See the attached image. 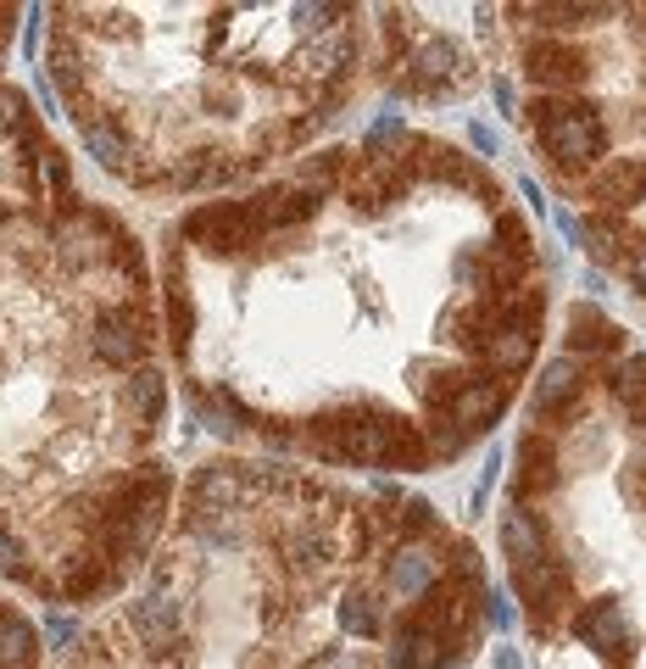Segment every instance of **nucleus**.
Here are the masks:
<instances>
[{"mask_svg": "<svg viewBox=\"0 0 646 669\" xmlns=\"http://www.w3.org/2000/svg\"><path fill=\"white\" fill-rule=\"evenodd\" d=\"M145 285L140 240L78 196L0 257V585L40 603L112 597L167 525Z\"/></svg>", "mask_w": 646, "mask_h": 669, "instance_id": "f257e3e1", "label": "nucleus"}, {"mask_svg": "<svg viewBox=\"0 0 646 669\" xmlns=\"http://www.w3.org/2000/svg\"><path fill=\"white\" fill-rule=\"evenodd\" d=\"M340 18L51 7L45 78L101 174L134 190H218L329 118L351 67Z\"/></svg>", "mask_w": 646, "mask_h": 669, "instance_id": "f03ea898", "label": "nucleus"}, {"mask_svg": "<svg viewBox=\"0 0 646 669\" xmlns=\"http://www.w3.org/2000/svg\"><path fill=\"white\" fill-rule=\"evenodd\" d=\"M18 7H0V257L34 234L67 190V162L51 145L29 90L7 73L12 40H18Z\"/></svg>", "mask_w": 646, "mask_h": 669, "instance_id": "7ed1b4c3", "label": "nucleus"}, {"mask_svg": "<svg viewBox=\"0 0 646 669\" xmlns=\"http://www.w3.org/2000/svg\"><path fill=\"white\" fill-rule=\"evenodd\" d=\"M535 112V129H540V145L551 162L563 167H585L607 151V129L596 118V107H569V101H540L529 107Z\"/></svg>", "mask_w": 646, "mask_h": 669, "instance_id": "20e7f679", "label": "nucleus"}, {"mask_svg": "<svg viewBox=\"0 0 646 669\" xmlns=\"http://www.w3.org/2000/svg\"><path fill=\"white\" fill-rule=\"evenodd\" d=\"M40 663H45L40 625L7 597V585H0V669H40Z\"/></svg>", "mask_w": 646, "mask_h": 669, "instance_id": "39448f33", "label": "nucleus"}, {"mask_svg": "<svg viewBox=\"0 0 646 669\" xmlns=\"http://www.w3.org/2000/svg\"><path fill=\"white\" fill-rule=\"evenodd\" d=\"M507 407V380H457L446 391V413L457 430H480Z\"/></svg>", "mask_w": 646, "mask_h": 669, "instance_id": "423d86ee", "label": "nucleus"}, {"mask_svg": "<svg viewBox=\"0 0 646 669\" xmlns=\"http://www.w3.org/2000/svg\"><path fill=\"white\" fill-rule=\"evenodd\" d=\"M524 67L535 84H551V90H563V84H580L585 78V56L574 45H558V40H540L524 51Z\"/></svg>", "mask_w": 646, "mask_h": 669, "instance_id": "0eeeda50", "label": "nucleus"}, {"mask_svg": "<svg viewBox=\"0 0 646 669\" xmlns=\"http://www.w3.org/2000/svg\"><path fill=\"white\" fill-rule=\"evenodd\" d=\"M574 630H580V641L585 647H596V652H624L629 647V625H624V608H618V597H602V603H591L580 619H574Z\"/></svg>", "mask_w": 646, "mask_h": 669, "instance_id": "6e6552de", "label": "nucleus"}, {"mask_svg": "<svg viewBox=\"0 0 646 669\" xmlns=\"http://www.w3.org/2000/svg\"><path fill=\"white\" fill-rule=\"evenodd\" d=\"M440 647H446V636L429 630V625L413 614V619L402 625L396 647H391V669H440Z\"/></svg>", "mask_w": 646, "mask_h": 669, "instance_id": "1a4fd4ad", "label": "nucleus"}, {"mask_svg": "<svg viewBox=\"0 0 646 669\" xmlns=\"http://www.w3.org/2000/svg\"><path fill=\"white\" fill-rule=\"evenodd\" d=\"M518 592L535 603V614H551V608H558L563 603V592H569V580H563V569L558 563H551V558H540V563H524L518 574Z\"/></svg>", "mask_w": 646, "mask_h": 669, "instance_id": "9d476101", "label": "nucleus"}, {"mask_svg": "<svg viewBox=\"0 0 646 669\" xmlns=\"http://www.w3.org/2000/svg\"><path fill=\"white\" fill-rule=\"evenodd\" d=\"M596 201H607V207H635V201H646V162H635V156L613 162L607 174L596 179Z\"/></svg>", "mask_w": 646, "mask_h": 669, "instance_id": "9b49d317", "label": "nucleus"}, {"mask_svg": "<svg viewBox=\"0 0 646 669\" xmlns=\"http://www.w3.org/2000/svg\"><path fill=\"white\" fill-rule=\"evenodd\" d=\"M613 341H618V329L607 323L602 307L580 301V307L569 312V352H607Z\"/></svg>", "mask_w": 646, "mask_h": 669, "instance_id": "f8f14e48", "label": "nucleus"}, {"mask_svg": "<svg viewBox=\"0 0 646 669\" xmlns=\"http://www.w3.org/2000/svg\"><path fill=\"white\" fill-rule=\"evenodd\" d=\"M518 463H524V474H518V491H524V496H535V491H546V485H558V452H551L546 436H524Z\"/></svg>", "mask_w": 646, "mask_h": 669, "instance_id": "ddd939ff", "label": "nucleus"}, {"mask_svg": "<svg viewBox=\"0 0 646 669\" xmlns=\"http://www.w3.org/2000/svg\"><path fill=\"white\" fill-rule=\"evenodd\" d=\"M502 547H507L513 569H524V563H540V558H546V536H540V525H535L524 508H513V514L502 519Z\"/></svg>", "mask_w": 646, "mask_h": 669, "instance_id": "4468645a", "label": "nucleus"}, {"mask_svg": "<svg viewBox=\"0 0 646 669\" xmlns=\"http://www.w3.org/2000/svg\"><path fill=\"white\" fill-rule=\"evenodd\" d=\"M580 391V369L563 358V363H551L546 374H540V385H535V396H529V407L535 413H551V407H558V402H569Z\"/></svg>", "mask_w": 646, "mask_h": 669, "instance_id": "2eb2a0df", "label": "nucleus"}, {"mask_svg": "<svg viewBox=\"0 0 646 669\" xmlns=\"http://www.w3.org/2000/svg\"><path fill=\"white\" fill-rule=\"evenodd\" d=\"M457 67H463V51H457V40H429L424 51H418V62H413V73H418V84H446V78H457Z\"/></svg>", "mask_w": 646, "mask_h": 669, "instance_id": "dca6fc26", "label": "nucleus"}, {"mask_svg": "<svg viewBox=\"0 0 646 669\" xmlns=\"http://www.w3.org/2000/svg\"><path fill=\"white\" fill-rule=\"evenodd\" d=\"M335 614H340V630H351V636H380V603L368 592H346Z\"/></svg>", "mask_w": 646, "mask_h": 669, "instance_id": "f3484780", "label": "nucleus"}, {"mask_svg": "<svg viewBox=\"0 0 646 669\" xmlns=\"http://www.w3.org/2000/svg\"><path fill=\"white\" fill-rule=\"evenodd\" d=\"M391 580H396V592H402V597H418V592H429L435 563L418 558V552H402V558H391Z\"/></svg>", "mask_w": 646, "mask_h": 669, "instance_id": "a211bd4d", "label": "nucleus"}, {"mask_svg": "<svg viewBox=\"0 0 646 669\" xmlns=\"http://www.w3.org/2000/svg\"><path fill=\"white\" fill-rule=\"evenodd\" d=\"M613 391H618L624 413H629L635 425L646 430V358H635V363L624 369V380H613Z\"/></svg>", "mask_w": 646, "mask_h": 669, "instance_id": "6ab92c4d", "label": "nucleus"}, {"mask_svg": "<svg viewBox=\"0 0 646 669\" xmlns=\"http://www.w3.org/2000/svg\"><path fill=\"white\" fill-rule=\"evenodd\" d=\"M535 18H551L558 29H569V23H585V18H607V7H529Z\"/></svg>", "mask_w": 646, "mask_h": 669, "instance_id": "aec40b11", "label": "nucleus"}, {"mask_svg": "<svg viewBox=\"0 0 646 669\" xmlns=\"http://www.w3.org/2000/svg\"><path fill=\"white\" fill-rule=\"evenodd\" d=\"M629 279H635V290H646V240L629 251Z\"/></svg>", "mask_w": 646, "mask_h": 669, "instance_id": "412c9836", "label": "nucleus"}, {"mask_svg": "<svg viewBox=\"0 0 646 669\" xmlns=\"http://www.w3.org/2000/svg\"><path fill=\"white\" fill-rule=\"evenodd\" d=\"M469 140H474V145H480L485 156L496 151V129H485V123H474V129H469Z\"/></svg>", "mask_w": 646, "mask_h": 669, "instance_id": "4be33fe9", "label": "nucleus"}, {"mask_svg": "<svg viewBox=\"0 0 646 669\" xmlns=\"http://www.w3.org/2000/svg\"><path fill=\"white\" fill-rule=\"evenodd\" d=\"M407 530H429V508H424V502H407Z\"/></svg>", "mask_w": 646, "mask_h": 669, "instance_id": "5701e85b", "label": "nucleus"}, {"mask_svg": "<svg viewBox=\"0 0 646 669\" xmlns=\"http://www.w3.org/2000/svg\"><path fill=\"white\" fill-rule=\"evenodd\" d=\"M485 603H491V619H496V630H507V625H513V614H507V603H502V597H485Z\"/></svg>", "mask_w": 646, "mask_h": 669, "instance_id": "b1692460", "label": "nucleus"}, {"mask_svg": "<svg viewBox=\"0 0 646 669\" xmlns=\"http://www.w3.org/2000/svg\"><path fill=\"white\" fill-rule=\"evenodd\" d=\"M496 669H524V663H518V652H513V647H502V652H496Z\"/></svg>", "mask_w": 646, "mask_h": 669, "instance_id": "393cba45", "label": "nucleus"}]
</instances>
